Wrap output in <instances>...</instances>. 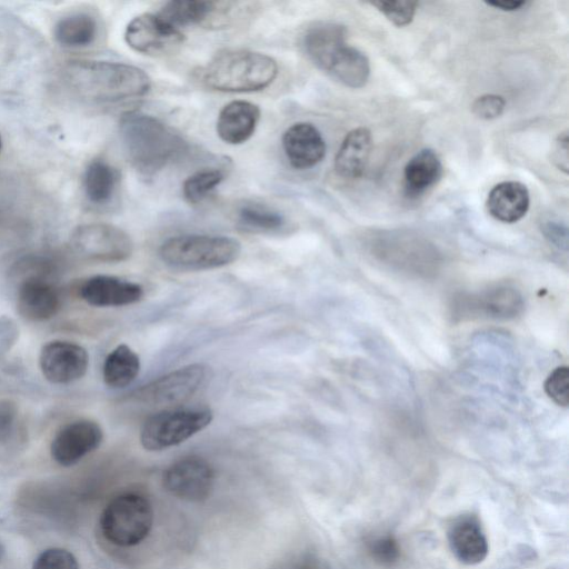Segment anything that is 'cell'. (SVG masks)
Here are the masks:
<instances>
[{"label":"cell","instance_id":"39","mask_svg":"<svg viewBox=\"0 0 569 569\" xmlns=\"http://www.w3.org/2000/svg\"><path fill=\"white\" fill-rule=\"evenodd\" d=\"M546 233L558 246H561V243H563V246L567 247L566 228H561V226L558 223L548 222L546 226Z\"/></svg>","mask_w":569,"mask_h":569},{"label":"cell","instance_id":"19","mask_svg":"<svg viewBox=\"0 0 569 569\" xmlns=\"http://www.w3.org/2000/svg\"><path fill=\"white\" fill-rule=\"evenodd\" d=\"M259 119L258 106L244 100H234L220 110L216 130L226 143L241 144L251 138Z\"/></svg>","mask_w":569,"mask_h":569},{"label":"cell","instance_id":"40","mask_svg":"<svg viewBox=\"0 0 569 569\" xmlns=\"http://www.w3.org/2000/svg\"><path fill=\"white\" fill-rule=\"evenodd\" d=\"M526 1L520 0H498L487 2L488 6L498 8L503 11L519 10L521 7L526 6Z\"/></svg>","mask_w":569,"mask_h":569},{"label":"cell","instance_id":"26","mask_svg":"<svg viewBox=\"0 0 569 569\" xmlns=\"http://www.w3.org/2000/svg\"><path fill=\"white\" fill-rule=\"evenodd\" d=\"M53 34L56 40L64 47H86L96 40L98 23L97 20L88 13H71L57 22Z\"/></svg>","mask_w":569,"mask_h":569},{"label":"cell","instance_id":"6","mask_svg":"<svg viewBox=\"0 0 569 569\" xmlns=\"http://www.w3.org/2000/svg\"><path fill=\"white\" fill-rule=\"evenodd\" d=\"M212 419L213 412L208 407L163 409L144 421L140 441L146 450H164L203 430Z\"/></svg>","mask_w":569,"mask_h":569},{"label":"cell","instance_id":"30","mask_svg":"<svg viewBox=\"0 0 569 569\" xmlns=\"http://www.w3.org/2000/svg\"><path fill=\"white\" fill-rule=\"evenodd\" d=\"M365 546L370 558L381 566H392L401 556L400 545L390 533L370 537Z\"/></svg>","mask_w":569,"mask_h":569},{"label":"cell","instance_id":"17","mask_svg":"<svg viewBox=\"0 0 569 569\" xmlns=\"http://www.w3.org/2000/svg\"><path fill=\"white\" fill-rule=\"evenodd\" d=\"M462 317H486L492 319H510L523 308L522 298L517 290L497 287L483 292L462 298Z\"/></svg>","mask_w":569,"mask_h":569},{"label":"cell","instance_id":"21","mask_svg":"<svg viewBox=\"0 0 569 569\" xmlns=\"http://www.w3.org/2000/svg\"><path fill=\"white\" fill-rule=\"evenodd\" d=\"M529 203V191L518 181H503L496 184L486 201L488 212L505 223H513L523 218Z\"/></svg>","mask_w":569,"mask_h":569},{"label":"cell","instance_id":"11","mask_svg":"<svg viewBox=\"0 0 569 569\" xmlns=\"http://www.w3.org/2000/svg\"><path fill=\"white\" fill-rule=\"evenodd\" d=\"M40 370L51 383L68 385L81 379L89 367L87 350L71 341L53 340L39 355Z\"/></svg>","mask_w":569,"mask_h":569},{"label":"cell","instance_id":"37","mask_svg":"<svg viewBox=\"0 0 569 569\" xmlns=\"http://www.w3.org/2000/svg\"><path fill=\"white\" fill-rule=\"evenodd\" d=\"M18 328L8 317L0 318V355L10 350L18 338Z\"/></svg>","mask_w":569,"mask_h":569},{"label":"cell","instance_id":"3","mask_svg":"<svg viewBox=\"0 0 569 569\" xmlns=\"http://www.w3.org/2000/svg\"><path fill=\"white\" fill-rule=\"evenodd\" d=\"M278 74L276 60L250 50L217 53L202 71L203 83L222 92H252L267 88Z\"/></svg>","mask_w":569,"mask_h":569},{"label":"cell","instance_id":"33","mask_svg":"<svg viewBox=\"0 0 569 569\" xmlns=\"http://www.w3.org/2000/svg\"><path fill=\"white\" fill-rule=\"evenodd\" d=\"M545 391L557 405H569V368L561 366L556 368L545 382Z\"/></svg>","mask_w":569,"mask_h":569},{"label":"cell","instance_id":"5","mask_svg":"<svg viewBox=\"0 0 569 569\" xmlns=\"http://www.w3.org/2000/svg\"><path fill=\"white\" fill-rule=\"evenodd\" d=\"M153 509L150 501L137 492L116 496L100 517L102 536L118 547H133L142 542L151 531Z\"/></svg>","mask_w":569,"mask_h":569},{"label":"cell","instance_id":"25","mask_svg":"<svg viewBox=\"0 0 569 569\" xmlns=\"http://www.w3.org/2000/svg\"><path fill=\"white\" fill-rule=\"evenodd\" d=\"M118 183L116 169L101 159L92 160L83 174V190L87 199L94 204H104L111 200Z\"/></svg>","mask_w":569,"mask_h":569},{"label":"cell","instance_id":"42","mask_svg":"<svg viewBox=\"0 0 569 569\" xmlns=\"http://www.w3.org/2000/svg\"><path fill=\"white\" fill-rule=\"evenodd\" d=\"M1 148H2V140H1V137H0V152H1Z\"/></svg>","mask_w":569,"mask_h":569},{"label":"cell","instance_id":"15","mask_svg":"<svg viewBox=\"0 0 569 569\" xmlns=\"http://www.w3.org/2000/svg\"><path fill=\"white\" fill-rule=\"evenodd\" d=\"M346 36L347 30L341 24L327 21L317 22L305 32L302 47L310 61L327 73L348 46Z\"/></svg>","mask_w":569,"mask_h":569},{"label":"cell","instance_id":"32","mask_svg":"<svg viewBox=\"0 0 569 569\" xmlns=\"http://www.w3.org/2000/svg\"><path fill=\"white\" fill-rule=\"evenodd\" d=\"M31 569H79V563L69 550L49 548L34 559Z\"/></svg>","mask_w":569,"mask_h":569},{"label":"cell","instance_id":"24","mask_svg":"<svg viewBox=\"0 0 569 569\" xmlns=\"http://www.w3.org/2000/svg\"><path fill=\"white\" fill-rule=\"evenodd\" d=\"M140 358L128 345L121 343L109 352L102 367L104 383L111 389L131 385L140 371Z\"/></svg>","mask_w":569,"mask_h":569},{"label":"cell","instance_id":"10","mask_svg":"<svg viewBox=\"0 0 569 569\" xmlns=\"http://www.w3.org/2000/svg\"><path fill=\"white\" fill-rule=\"evenodd\" d=\"M164 489L172 496L192 502L207 499L213 488L211 465L199 456H187L171 463L162 478Z\"/></svg>","mask_w":569,"mask_h":569},{"label":"cell","instance_id":"1","mask_svg":"<svg viewBox=\"0 0 569 569\" xmlns=\"http://www.w3.org/2000/svg\"><path fill=\"white\" fill-rule=\"evenodd\" d=\"M119 131L131 164L146 177L157 174L188 150L187 141L177 131L142 112L124 113Z\"/></svg>","mask_w":569,"mask_h":569},{"label":"cell","instance_id":"16","mask_svg":"<svg viewBox=\"0 0 569 569\" xmlns=\"http://www.w3.org/2000/svg\"><path fill=\"white\" fill-rule=\"evenodd\" d=\"M282 148L290 164L300 170L315 167L326 154L320 131L308 122L289 127L282 136Z\"/></svg>","mask_w":569,"mask_h":569},{"label":"cell","instance_id":"9","mask_svg":"<svg viewBox=\"0 0 569 569\" xmlns=\"http://www.w3.org/2000/svg\"><path fill=\"white\" fill-rule=\"evenodd\" d=\"M208 373L209 368L203 363L187 365L142 386L134 397L151 407H176L193 397Z\"/></svg>","mask_w":569,"mask_h":569},{"label":"cell","instance_id":"4","mask_svg":"<svg viewBox=\"0 0 569 569\" xmlns=\"http://www.w3.org/2000/svg\"><path fill=\"white\" fill-rule=\"evenodd\" d=\"M240 253L241 243L237 239L211 234L171 237L159 248L162 262L181 271L221 268L234 262Z\"/></svg>","mask_w":569,"mask_h":569},{"label":"cell","instance_id":"38","mask_svg":"<svg viewBox=\"0 0 569 569\" xmlns=\"http://www.w3.org/2000/svg\"><path fill=\"white\" fill-rule=\"evenodd\" d=\"M553 161L566 173L568 171V136L563 133L559 137L555 151H553Z\"/></svg>","mask_w":569,"mask_h":569},{"label":"cell","instance_id":"31","mask_svg":"<svg viewBox=\"0 0 569 569\" xmlns=\"http://www.w3.org/2000/svg\"><path fill=\"white\" fill-rule=\"evenodd\" d=\"M386 18L397 27L409 24L416 13L418 2L409 0L371 2Z\"/></svg>","mask_w":569,"mask_h":569},{"label":"cell","instance_id":"20","mask_svg":"<svg viewBox=\"0 0 569 569\" xmlns=\"http://www.w3.org/2000/svg\"><path fill=\"white\" fill-rule=\"evenodd\" d=\"M448 541L455 557L465 565L482 562L489 551L487 537L473 517L456 520L448 531Z\"/></svg>","mask_w":569,"mask_h":569},{"label":"cell","instance_id":"34","mask_svg":"<svg viewBox=\"0 0 569 569\" xmlns=\"http://www.w3.org/2000/svg\"><path fill=\"white\" fill-rule=\"evenodd\" d=\"M506 101L498 94H483L475 100L471 110L475 116L483 120L496 119L505 110Z\"/></svg>","mask_w":569,"mask_h":569},{"label":"cell","instance_id":"14","mask_svg":"<svg viewBox=\"0 0 569 569\" xmlns=\"http://www.w3.org/2000/svg\"><path fill=\"white\" fill-rule=\"evenodd\" d=\"M80 296L93 307H122L139 302L144 289L140 283L123 278L98 274L83 282Z\"/></svg>","mask_w":569,"mask_h":569},{"label":"cell","instance_id":"2","mask_svg":"<svg viewBox=\"0 0 569 569\" xmlns=\"http://www.w3.org/2000/svg\"><path fill=\"white\" fill-rule=\"evenodd\" d=\"M68 86L81 98L93 102H118L146 94L149 76L140 68L110 61H72L64 68Z\"/></svg>","mask_w":569,"mask_h":569},{"label":"cell","instance_id":"29","mask_svg":"<svg viewBox=\"0 0 569 569\" xmlns=\"http://www.w3.org/2000/svg\"><path fill=\"white\" fill-rule=\"evenodd\" d=\"M224 179L220 169H202L188 177L182 184L184 199L190 203L204 200Z\"/></svg>","mask_w":569,"mask_h":569},{"label":"cell","instance_id":"23","mask_svg":"<svg viewBox=\"0 0 569 569\" xmlns=\"http://www.w3.org/2000/svg\"><path fill=\"white\" fill-rule=\"evenodd\" d=\"M441 176L442 164L438 154L431 149H422L405 167V192L410 198H417L433 187Z\"/></svg>","mask_w":569,"mask_h":569},{"label":"cell","instance_id":"35","mask_svg":"<svg viewBox=\"0 0 569 569\" xmlns=\"http://www.w3.org/2000/svg\"><path fill=\"white\" fill-rule=\"evenodd\" d=\"M272 569H332L328 562L310 552L291 555L278 563Z\"/></svg>","mask_w":569,"mask_h":569},{"label":"cell","instance_id":"8","mask_svg":"<svg viewBox=\"0 0 569 569\" xmlns=\"http://www.w3.org/2000/svg\"><path fill=\"white\" fill-rule=\"evenodd\" d=\"M70 242L77 254L94 262H121L133 252V241L124 230L102 222L78 226Z\"/></svg>","mask_w":569,"mask_h":569},{"label":"cell","instance_id":"41","mask_svg":"<svg viewBox=\"0 0 569 569\" xmlns=\"http://www.w3.org/2000/svg\"><path fill=\"white\" fill-rule=\"evenodd\" d=\"M3 556H4V548H3L2 543L0 542V561L2 560Z\"/></svg>","mask_w":569,"mask_h":569},{"label":"cell","instance_id":"28","mask_svg":"<svg viewBox=\"0 0 569 569\" xmlns=\"http://www.w3.org/2000/svg\"><path fill=\"white\" fill-rule=\"evenodd\" d=\"M238 220L246 230L256 232L278 231L286 223L279 211L256 202L242 204L238 210Z\"/></svg>","mask_w":569,"mask_h":569},{"label":"cell","instance_id":"7","mask_svg":"<svg viewBox=\"0 0 569 569\" xmlns=\"http://www.w3.org/2000/svg\"><path fill=\"white\" fill-rule=\"evenodd\" d=\"M49 262L43 258H26L20 262L27 269L17 290L18 312L30 321H44L57 315L60 297L53 283L47 279Z\"/></svg>","mask_w":569,"mask_h":569},{"label":"cell","instance_id":"18","mask_svg":"<svg viewBox=\"0 0 569 569\" xmlns=\"http://www.w3.org/2000/svg\"><path fill=\"white\" fill-rule=\"evenodd\" d=\"M230 4L207 0H172L166 2L157 14L169 26L180 30L181 27L211 24L223 19L230 11Z\"/></svg>","mask_w":569,"mask_h":569},{"label":"cell","instance_id":"27","mask_svg":"<svg viewBox=\"0 0 569 569\" xmlns=\"http://www.w3.org/2000/svg\"><path fill=\"white\" fill-rule=\"evenodd\" d=\"M327 73L349 88H362L370 76L369 60L357 48L347 46Z\"/></svg>","mask_w":569,"mask_h":569},{"label":"cell","instance_id":"22","mask_svg":"<svg viewBox=\"0 0 569 569\" xmlns=\"http://www.w3.org/2000/svg\"><path fill=\"white\" fill-rule=\"evenodd\" d=\"M372 149L371 132L365 128H356L347 133L335 159L336 172L348 179L359 178L369 161Z\"/></svg>","mask_w":569,"mask_h":569},{"label":"cell","instance_id":"12","mask_svg":"<svg viewBox=\"0 0 569 569\" xmlns=\"http://www.w3.org/2000/svg\"><path fill=\"white\" fill-rule=\"evenodd\" d=\"M103 431L99 423L89 419H78L62 426L54 435L50 453L60 466L70 467L99 448Z\"/></svg>","mask_w":569,"mask_h":569},{"label":"cell","instance_id":"36","mask_svg":"<svg viewBox=\"0 0 569 569\" xmlns=\"http://www.w3.org/2000/svg\"><path fill=\"white\" fill-rule=\"evenodd\" d=\"M18 422V410L9 400H0V445L9 442Z\"/></svg>","mask_w":569,"mask_h":569},{"label":"cell","instance_id":"13","mask_svg":"<svg viewBox=\"0 0 569 569\" xmlns=\"http://www.w3.org/2000/svg\"><path fill=\"white\" fill-rule=\"evenodd\" d=\"M124 40L134 51L154 56L169 52L181 44L183 34L157 13H143L128 23Z\"/></svg>","mask_w":569,"mask_h":569}]
</instances>
